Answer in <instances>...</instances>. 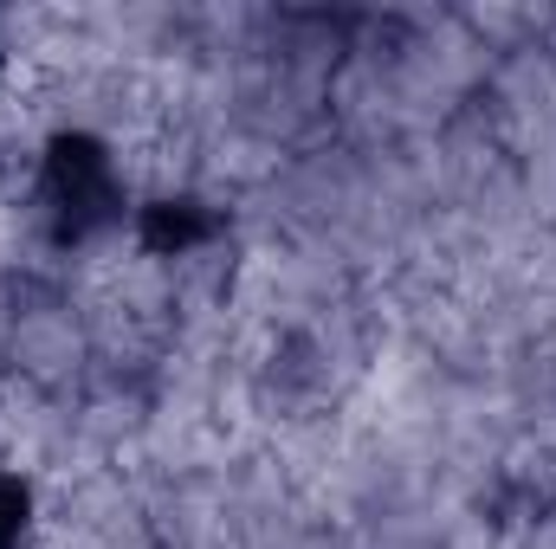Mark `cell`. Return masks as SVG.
Segmentation results:
<instances>
[{"mask_svg":"<svg viewBox=\"0 0 556 549\" xmlns=\"http://www.w3.org/2000/svg\"><path fill=\"white\" fill-rule=\"evenodd\" d=\"M33 207L59 246H85L111 227H124V175L111 142L91 130H52L33 155Z\"/></svg>","mask_w":556,"mask_h":549,"instance_id":"6da1fadb","label":"cell"},{"mask_svg":"<svg viewBox=\"0 0 556 549\" xmlns=\"http://www.w3.org/2000/svg\"><path fill=\"white\" fill-rule=\"evenodd\" d=\"M130 240L142 259H194L220 240V207H207L201 194H149L130 207Z\"/></svg>","mask_w":556,"mask_h":549,"instance_id":"7a4b0ae2","label":"cell"},{"mask_svg":"<svg viewBox=\"0 0 556 549\" xmlns=\"http://www.w3.org/2000/svg\"><path fill=\"white\" fill-rule=\"evenodd\" d=\"M26 537H33V485L13 465H0V549H26Z\"/></svg>","mask_w":556,"mask_h":549,"instance_id":"3957f363","label":"cell"},{"mask_svg":"<svg viewBox=\"0 0 556 549\" xmlns=\"http://www.w3.org/2000/svg\"><path fill=\"white\" fill-rule=\"evenodd\" d=\"M7 59H13V13L0 7V72H7Z\"/></svg>","mask_w":556,"mask_h":549,"instance_id":"277c9868","label":"cell"}]
</instances>
